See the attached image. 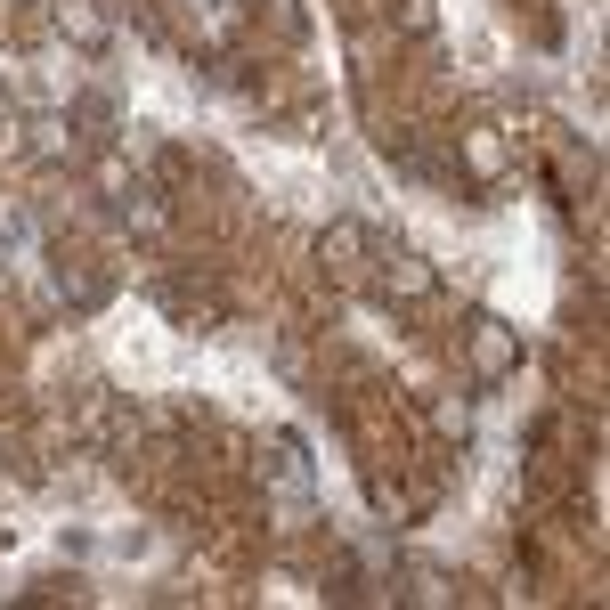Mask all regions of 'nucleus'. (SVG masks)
I'll list each match as a JSON object with an SVG mask.
<instances>
[{"label": "nucleus", "instance_id": "f257e3e1", "mask_svg": "<svg viewBox=\"0 0 610 610\" xmlns=\"http://www.w3.org/2000/svg\"><path fill=\"white\" fill-rule=\"evenodd\" d=\"M505 358H513L505 326H497V318H480V366H505Z\"/></svg>", "mask_w": 610, "mask_h": 610}]
</instances>
